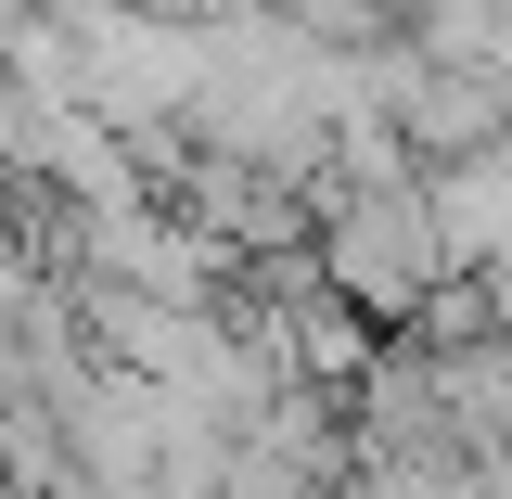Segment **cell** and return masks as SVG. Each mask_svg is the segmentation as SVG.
Returning a JSON list of instances; mask_svg holds the SVG:
<instances>
[{"label":"cell","instance_id":"cell-1","mask_svg":"<svg viewBox=\"0 0 512 499\" xmlns=\"http://www.w3.org/2000/svg\"><path fill=\"white\" fill-rule=\"evenodd\" d=\"M320 282L346 295V308L372 320V333H410V320L448 295V231H436V192H423V167L410 180H333L320 192Z\"/></svg>","mask_w":512,"mask_h":499},{"label":"cell","instance_id":"cell-2","mask_svg":"<svg viewBox=\"0 0 512 499\" xmlns=\"http://www.w3.org/2000/svg\"><path fill=\"white\" fill-rule=\"evenodd\" d=\"M295 499H359V474H346V487H295Z\"/></svg>","mask_w":512,"mask_h":499}]
</instances>
